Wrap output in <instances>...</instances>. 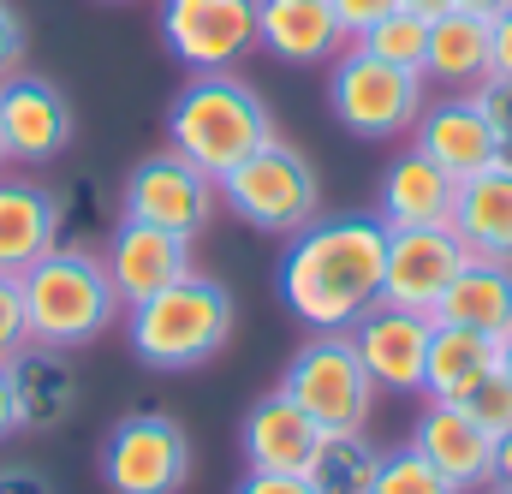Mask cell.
<instances>
[{
    "instance_id": "7bdbcfd3",
    "label": "cell",
    "mask_w": 512,
    "mask_h": 494,
    "mask_svg": "<svg viewBox=\"0 0 512 494\" xmlns=\"http://www.w3.org/2000/svg\"><path fill=\"white\" fill-rule=\"evenodd\" d=\"M489 494H507V489H489Z\"/></svg>"
},
{
    "instance_id": "f546056e",
    "label": "cell",
    "mask_w": 512,
    "mask_h": 494,
    "mask_svg": "<svg viewBox=\"0 0 512 494\" xmlns=\"http://www.w3.org/2000/svg\"><path fill=\"white\" fill-rule=\"evenodd\" d=\"M30 346V316H24V292L18 274H0V370Z\"/></svg>"
},
{
    "instance_id": "ba28073f",
    "label": "cell",
    "mask_w": 512,
    "mask_h": 494,
    "mask_svg": "<svg viewBox=\"0 0 512 494\" xmlns=\"http://www.w3.org/2000/svg\"><path fill=\"white\" fill-rule=\"evenodd\" d=\"M102 483L114 494H179L191 483V441L173 417L137 411L102 441Z\"/></svg>"
},
{
    "instance_id": "d590c367",
    "label": "cell",
    "mask_w": 512,
    "mask_h": 494,
    "mask_svg": "<svg viewBox=\"0 0 512 494\" xmlns=\"http://www.w3.org/2000/svg\"><path fill=\"white\" fill-rule=\"evenodd\" d=\"M0 494H54V489H48V477H42V471L12 465V471H0Z\"/></svg>"
},
{
    "instance_id": "1f68e13d",
    "label": "cell",
    "mask_w": 512,
    "mask_h": 494,
    "mask_svg": "<svg viewBox=\"0 0 512 494\" xmlns=\"http://www.w3.org/2000/svg\"><path fill=\"white\" fill-rule=\"evenodd\" d=\"M334 6V18H340V30H346V42H358L370 24H382L387 12H399L405 0H328Z\"/></svg>"
},
{
    "instance_id": "d6a6232c",
    "label": "cell",
    "mask_w": 512,
    "mask_h": 494,
    "mask_svg": "<svg viewBox=\"0 0 512 494\" xmlns=\"http://www.w3.org/2000/svg\"><path fill=\"white\" fill-rule=\"evenodd\" d=\"M24 60V18L12 12V0H0V78H12Z\"/></svg>"
},
{
    "instance_id": "e0dca14e",
    "label": "cell",
    "mask_w": 512,
    "mask_h": 494,
    "mask_svg": "<svg viewBox=\"0 0 512 494\" xmlns=\"http://www.w3.org/2000/svg\"><path fill=\"white\" fill-rule=\"evenodd\" d=\"M453 197H459V179L447 167H435L423 149H405V155L387 161L376 215H382L387 233H399V227H447Z\"/></svg>"
},
{
    "instance_id": "ab89813d",
    "label": "cell",
    "mask_w": 512,
    "mask_h": 494,
    "mask_svg": "<svg viewBox=\"0 0 512 494\" xmlns=\"http://www.w3.org/2000/svg\"><path fill=\"white\" fill-rule=\"evenodd\" d=\"M465 12H477V18H495V12H507L512 0H459Z\"/></svg>"
},
{
    "instance_id": "44dd1931",
    "label": "cell",
    "mask_w": 512,
    "mask_h": 494,
    "mask_svg": "<svg viewBox=\"0 0 512 494\" xmlns=\"http://www.w3.org/2000/svg\"><path fill=\"white\" fill-rule=\"evenodd\" d=\"M471 256H495L512 262V161H495L471 179H459L453 197V221H447Z\"/></svg>"
},
{
    "instance_id": "7c38bea8",
    "label": "cell",
    "mask_w": 512,
    "mask_h": 494,
    "mask_svg": "<svg viewBox=\"0 0 512 494\" xmlns=\"http://www.w3.org/2000/svg\"><path fill=\"white\" fill-rule=\"evenodd\" d=\"M346 334H352L364 370H370V381H376L382 393H423V358H429L435 316L393 310V304H370Z\"/></svg>"
},
{
    "instance_id": "83f0119b",
    "label": "cell",
    "mask_w": 512,
    "mask_h": 494,
    "mask_svg": "<svg viewBox=\"0 0 512 494\" xmlns=\"http://www.w3.org/2000/svg\"><path fill=\"white\" fill-rule=\"evenodd\" d=\"M370 494H459L417 447H399V453H382L376 465V489Z\"/></svg>"
},
{
    "instance_id": "74e56055",
    "label": "cell",
    "mask_w": 512,
    "mask_h": 494,
    "mask_svg": "<svg viewBox=\"0 0 512 494\" xmlns=\"http://www.w3.org/2000/svg\"><path fill=\"white\" fill-rule=\"evenodd\" d=\"M6 435H18V405H12V381L0 370V441H6Z\"/></svg>"
},
{
    "instance_id": "836d02e7",
    "label": "cell",
    "mask_w": 512,
    "mask_h": 494,
    "mask_svg": "<svg viewBox=\"0 0 512 494\" xmlns=\"http://www.w3.org/2000/svg\"><path fill=\"white\" fill-rule=\"evenodd\" d=\"M489 78H512V6L489 18Z\"/></svg>"
},
{
    "instance_id": "2e32d148",
    "label": "cell",
    "mask_w": 512,
    "mask_h": 494,
    "mask_svg": "<svg viewBox=\"0 0 512 494\" xmlns=\"http://www.w3.org/2000/svg\"><path fill=\"white\" fill-rule=\"evenodd\" d=\"M120 304H143L155 292H167L173 280L191 274V239L167 233V227H143V221H120L114 239H108V256H102Z\"/></svg>"
},
{
    "instance_id": "484cf974",
    "label": "cell",
    "mask_w": 512,
    "mask_h": 494,
    "mask_svg": "<svg viewBox=\"0 0 512 494\" xmlns=\"http://www.w3.org/2000/svg\"><path fill=\"white\" fill-rule=\"evenodd\" d=\"M376 465H382V453H376V441L364 429H328L304 477H310L316 494H370L376 489Z\"/></svg>"
},
{
    "instance_id": "277c9868",
    "label": "cell",
    "mask_w": 512,
    "mask_h": 494,
    "mask_svg": "<svg viewBox=\"0 0 512 494\" xmlns=\"http://www.w3.org/2000/svg\"><path fill=\"white\" fill-rule=\"evenodd\" d=\"M126 340L149 370H197L233 340V292L209 274H185L167 292L131 304Z\"/></svg>"
},
{
    "instance_id": "ac0fdd59",
    "label": "cell",
    "mask_w": 512,
    "mask_h": 494,
    "mask_svg": "<svg viewBox=\"0 0 512 494\" xmlns=\"http://www.w3.org/2000/svg\"><path fill=\"white\" fill-rule=\"evenodd\" d=\"M411 131H417V149H423L435 167H447L453 179H471V173H483V167L501 161V143H495V131H489L483 108H477L471 96L429 102Z\"/></svg>"
},
{
    "instance_id": "f1b7e54d",
    "label": "cell",
    "mask_w": 512,
    "mask_h": 494,
    "mask_svg": "<svg viewBox=\"0 0 512 494\" xmlns=\"http://www.w3.org/2000/svg\"><path fill=\"white\" fill-rule=\"evenodd\" d=\"M459 405H465V411H471V417H477L489 435H507V429H512V375L495 370L483 387H471Z\"/></svg>"
},
{
    "instance_id": "e575fe53",
    "label": "cell",
    "mask_w": 512,
    "mask_h": 494,
    "mask_svg": "<svg viewBox=\"0 0 512 494\" xmlns=\"http://www.w3.org/2000/svg\"><path fill=\"white\" fill-rule=\"evenodd\" d=\"M233 494H316L310 477H280V471H251Z\"/></svg>"
},
{
    "instance_id": "d6986e66",
    "label": "cell",
    "mask_w": 512,
    "mask_h": 494,
    "mask_svg": "<svg viewBox=\"0 0 512 494\" xmlns=\"http://www.w3.org/2000/svg\"><path fill=\"white\" fill-rule=\"evenodd\" d=\"M256 48L286 66H328L346 48V30L328 0H256Z\"/></svg>"
},
{
    "instance_id": "6da1fadb",
    "label": "cell",
    "mask_w": 512,
    "mask_h": 494,
    "mask_svg": "<svg viewBox=\"0 0 512 494\" xmlns=\"http://www.w3.org/2000/svg\"><path fill=\"white\" fill-rule=\"evenodd\" d=\"M387 268V227L382 215H334L292 233L280 256V298L298 322L352 328L370 304H382Z\"/></svg>"
},
{
    "instance_id": "52a82bcc",
    "label": "cell",
    "mask_w": 512,
    "mask_h": 494,
    "mask_svg": "<svg viewBox=\"0 0 512 494\" xmlns=\"http://www.w3.org/2000/svg\"><path fill=\"white\" fill-rule=\"evenodd\" d=\"M280 387H286L322 429H364L370 411H376V381H370V370H364V358H358V346H352L346 328L310 334V340L292 352Z\"/></svg>"
},
{
    "instance_id": "4dcf8cb0",
    "label": "cell",
    "mask_w": 512,
    "mask_h": 494,
    "mask_svg": "<svg viewBox=\"0 0 512 494\" xmlns=\"http://www.w3.org/2000/svg\"><path fill=\"white\" fill-rule=\"evenodd\" d=\"M471 102L483 108V120H489V131H495L501 161H512V78H483V84L471 90Z\"/></svg>"
},
{
    "instance_id": "9a60e30c",
    "label": "cell",
    "mask_w": 512,
    "mask_h": 494,
    "mask_svg": "<svg viewBox=\"0 0 512 494\" xmlns=\"http://www.w3.org/2000/svg\"><path fill=\"white\" fill-rule=\"evenodd\" d=\"M322 435H328V429H322L286 387H274V393H262L251 411H245L239 447H245V465H251V471L304 477L310 459H316V447H322Z\"/></svg>"
},
{
    "instance_id": "5bb4252c",
    "label": "cell",
    "mask_w": 512,
    "mask_h": 494,
    "mask_svg": "<svg viewBox=\"0 0 512 494\" xmlns=\"http://www.w3.org/2000/svg\"><path fill=\"white\" fill-rule=\"evenodd\" d=\"M411 447H417L459 494L495 483V435H489L465 405H453V399H429V405H423Z\"/></svg>"
},
{
    "instance_id": "7402d4cb",
    "label": "cell",
    "mask_w": 512,
    "mask_h": 494,
    "mask_svg": "<svg viewBox=\"0 0 512 494\" xmlns=\"http://www.w3.org/2000/svg\"><path fill=\"white\" fill-rule=\"evenodd\" d=\"M60 245V203L36 179H0V274H24Z\"/></svg>"
},
{
    "instance_id": "ffe728a7",
    "label": "cell",
    "mask_w": 512,
    "mask_h": 494,
    "mask_svg": "<svg viewBox=\"0 0 512 494\" xmlns=\"http://www.w3.org/2000/svg\"><path fill=\"white\" fill-rule=\"evenodd\" d=\"M435 322L471 328V334H489V340H507L512 334V262L465 256V268L453 274V286L435 304Z\"/></svg>"
},
{
    "instance_id": "8fae6325",
    "label": "cell",
    "mask_w": 512,
    "mask_h": 494,
    "mask_svg": "<svg viewBox=\"0 0 512 494\" xmlns=\"http://www.w3.org/2000/svg\"><path fill=\"white\" fill-rule=\"evenodd\" d=\"M465 239L453 227H399L387 233V268H382V304L435 316L441 292L465 268Z\"/></svg>"
},
{
    "instance_id": "b9f144b4",
    "label": "cell",
    "mask_w": 512,
    "mask_h": 494,
    "mask_svg": "<svg viewBox=\"0 0 512 494\" xmlns=\"http://www.w3.org/2000/svg\"><path fill=\"white\" fill-rule=\"evenodd\" d=\"M0 167H6V131H0Z\"/></svg>"
},
{
    "instance_id": "5b68a950",
    "label": "cell",
    "mask_w": 512,
    "mask_h": 494,
    "mask_svg": "<svg viewBox=\"0 0 512 494\" xmlns=\"http://www.w3.org/2000/svg\"><path fill=\"white\" fill-rule=\"evenodd\" d=\"M215 185H221V197L233 203V215H239L245 227L280 233V239H292L298 227H310L316 209H322V179H316L310 155L292 149L286 137H268L256 155H245V161H239L233 173H221Z\"/></svg>"
},
{
    "instance_id": "4316f807",
    "label": "cell",
    "mask_w": 512,
    "mask_h": 494,
    "mask_svg": "<svg viewBox=\"0 0 512 494\" xmlns=\"http://www.w3.org/2000/svg\"><path fill=\"white\" fill-rule=\"evenodd\" d=\"M358 48L376 54V60H387V66L423 72V60H429V18H417L411 6H399V12H387L382 24H370V30L358 36Z\"/></svg>"
},
{
    "instance_id": "603a6c76",
    "label": "cell",
    "mask_w": 512,
    "mask_h": 494,
    "mask_svg": "<svg viewBox=\"0 0 512 494\" xmlns=\"http://www.w3.org/2000/svg\"><path fill=\"white\" fill-rule=\"evenodd\" d=\"M6 381H12L18 429H54L78 405V375L66 370V352H54V346H24L6 364Z\"/></svg>"
},
{
    "instance_id": "30bf717a",
    "label": "cell",
    "mask_w": 512,
    "mask_h": 494,
    "mask_svg": "<svg viewBox=\"0 0 512 494\" xmlns=\"http://www.w3.org/2000/svg\"><path fill=\"white\" fill-rule=\"evenodd\" d=\"M161 42L185 72H233L256 48V0H161Z\"/></svg>"
},
{
    "instance_id": "4fadbf2b",
    "label": "cell",
    "mask_w": 512,
    "mask_h": 494,
    "mask_svg": "<svg viewBox=\"0 0 512 494\" xmlns=\"http://www.w3.org/2000/svg\"><path fill=\"white\" fill-rule=\"evenodd\" d=\"M0 131H6V161L48 167L72 143V102L48 78H0Z\"/></svg>"
},
{
    "instance_id": "8d00e7d4",
    "label": "cell",
    "mask_w": 512,
    "mask_h": 494,
    "mask_svg": "<svg viewBox=\"0 0 512 494\" xmlns=\"http://www.w3.org/2000/svg\"><path fill=\"white\" fill-rule=\"evenodd\" d=\"M489 489H507L512 494V429L507 435H495V483Z\"/></svg>"
},
{
    "instance_id": "7a4b0ae2",
    "label": "cell",
    "mask_w": 512,
    "mask_h": 494,
    "mask_svg": "<svg viewBox=\"0 0 512 494\" xmlns=\"http://www.w3.org/2000/svg\"><path fill=\"white\" fill-rule=\"evenodd\" d=\"M268 137H280L268 102L233 72H191V84L167 108V149H179L209 179L233 173Z\"/></svg>"
},
{
    "instance_id": "d4e9b609",
    "label": "cell",
    "mask_w": 512,
    "mask_h": 494,
    "mask_svg": "<svg viewBox=\"0 0 512 494\" xmlns=\"http://www.w3.org/2000/svg\"><path fill=\"white\" fill-rule=\"evenodd\" d=\"M423 78L435 84H483L489 78V18L453 6L447 18L429 24V60H423Z\"/></svg>"
},
{
    "instance_id": "f35d334b",
    "label": "cell",
    "mask_w": 512,
    "mask_h": 494,
    "mask_svg": "<svg viewBox=\"0 0 512 494\" xmlns=\"http://www.w3.org/2000/svg\"><path fill=\"white\" fill-rule=\"evenodd\" d=\"M405 6H411L417 18H429V24H435V18H447V12H453L459 0H405Z\"/></svg>"
},
{
    "instance_id": "8992f818",
    "label": "cell",
    "mask_w": 512,
    "mask_h": 494,
    "mask_svg": "<svg viewBox=\"0 0 512 494\" xmlns=\"http://www.w3.org/2000/svg\"><path fill=\"white\" fill-rule=\"evenodd\" d=\"M328 114L352 137H399L423 114V72L387 66L358 42H346L328 60Z\"/></svg>"
},
{
    "instance_id": "3957f363",
    "label": "cell",
    "mask_w": 512,
    "mask_h": 494,
    "mask_svg": "<svg viewBox=\"0 0 512 494\" xmlns=\"http://www.w3.org/2000/svg\"><path fill=\"white\" fill-rule=\"evenodd\" d=\"M24 292V316H30V346H90L114 316H120V292L102 268V256L72 245H54L42 262H30L18 274Z\"/></svg>"
},
{
    "instance_id": "60d3db41",
    "label": "cell",
    "mask_w": 512,
    "mask_h": 494,
    "mask_svg": "<svg viewBox=\"0 0 512 494\" xmlns=\"http://www.w3.org/2000/svg\"><path fill=\"white\" fill-rule=\"evenodd\" d=\"M501 375H512V334L501 340Z\"/></svg>"
},
{
    "instance_id": "9c48e42d",
    "label": "cell",
    "mask_w": 512,
    "mask_h": 494,
    "mask_svg": "<svg viewBox=\"0 0 512 494\" xmlns=\"http://www.w3.org/2000/svg\"><path fill=\"white\" fill-rule=\"evenodd\" d=\"M215 197H221V185L203 167H191L179 149H155V155H143L126 173L120 209H126V221L167 227L179 239H197L209 227V215H215Z\"/></svg>"
},
{
    "instance_id": "cb8c5ba5",
    "label": "cell",
    "mask_w": 512,
    "mask_h": 494,
    "mask_svg": "<svg viewBox=\"0 0 512 494\" xmlns=\"http://www.w3.org/2000/svg\"><path fill=\"white\" fill-rule=\"evenodd\" d=\"M495 370H501V340L435 322L429 358H423V399H453L459 405L471 387H483Z\"/></svg>"
}]
</instances>
